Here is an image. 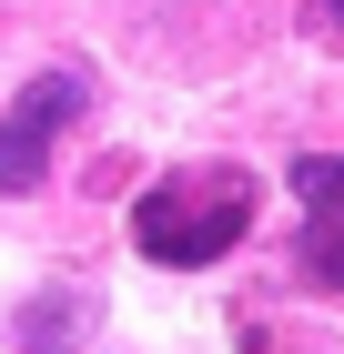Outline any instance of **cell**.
<instances>
[{"label":"cell","instance_id":"obj_2","mask_svg":"<svg viewBox=\"0 0 344 354\" xmlns=\"http://www.w3.org/2000/svg\"><path fill=\"white\" fill-rule=\"evenodd\" d=\"M81 111H91V71L81 61H61V71H30L21 102L0 111V192H30L41 172H51L61 132H71Z\"/></svg>","mask_w":344,"mask_h":354},{"label":"cell","instance_id":"obj_4","mask_svg":"<svg viewBox=\"0 0 344 354\" xmlns=\"http://www.w3.org/2000/svg\"><path fill=\"white\" fill-rule=\"evenodd\" d=\"M304 273H314L324 294H344V203L314 213V233H304Z\"/></svg>","mask_w":344,"mask_h":354},{"label":"cell","instance_id":"obj_5","mask_svg":"<svg viewBox=\"0 0 344 354\" xmlns=\"http://www.w3.org/2000/svg\"><path fill=\"white\" fill-rule=\"evenodd\" d=\"M293 192H304V213H334L344 203V152H304L293 162Z\"/></svg>","mask_w":344,"mask_h":354},{"label":"cell","instance_id":"obj_3","mask_svg":"<svg viewBox=\"0 0 344 354\" xmlns=\"http://www.w3.org/2000/svg\"><path fill=\"white\" fill-rule=\"evenodd\" d=\"M91 324H102V304L81 294V283H51V294H30V304H21V324H10V354H71Z\"/></svg>","mask_w":344,"mask_h":354},{"label":"cell","instance_id":"obj_1","mask_svg":"<svg viewBox=\"0 0 344 354\" xmlns=\"http://www.w3.org/2000/svg\"><path fill=\"white\" fill-rule=\"evenodd\" d=\"M243 233H253V172H243V162L162 172V183L132 203V243H142V263H172V273L223 263Z\"/></svg>","mask_w":344,"mask_h":354},{"label":"cell","instance_id":"obj_6","mask_svg":"<svg viewBox=\"0 0 344 354\" xmlns=\"http://www.w3.org/2000/svg\"><path fill=\"white\" fill-rule=\"evenodd\" d=\"M314 21H324V30H344V0H314Z\"/></svg>","mask_w":344,"mask_h":354}]
</instances>
